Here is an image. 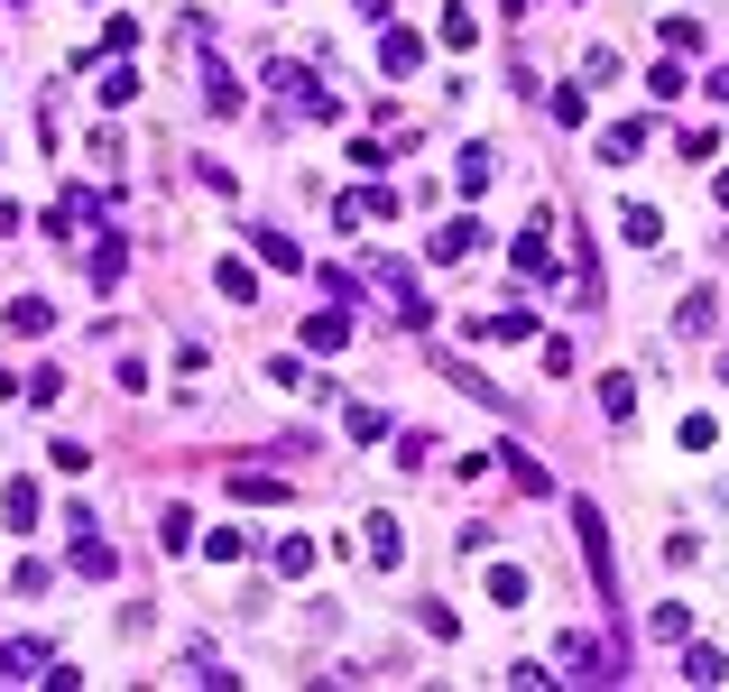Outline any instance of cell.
Segmentation results:
<instances>
[{
    "mask_svg": "<svg viewBox=\"0 0 729 692\" xmlns=\"http://www.w3.org/2000/svg\"><path fill=\"white\" fill-rule=\"evenodd\" d=\"M674 434H684V453H711V444H720V425H711V416H684Z\"/></svg>",
    "mask_w": 729,
    "mask_h": 692,
    "instance_id": "obj_36",
    "label": "cell"
},
{
    "mask_svg": "<svg viewBox=\"0 0 729 692\" xmlns=\"http://www.w3.org/2000/svg\"><path fill=\"white\" fill-rule=\"evenodd\" d=\"M701 93H711V102H729V65H711V74H701Z\"/></svg>",
    "mask_w": 729,
    "mask_h": 692,
    "instance_id": "obj_37",
    "label": "cell"
},
{
    "mask_svg": "<svg viewBox=\"0 0 729 692\" xmlns=\"http://www.w3.org/2000/svg\"><path fill=\"white\" fill-rule=\"evenodd\" d=\"M646 84H656V102H674V93H684V56H656V74H646Z\"/></svg>",
    "mask_w": 729,
    "mask_h": 692,
    "instance_id": "obj_35",
    "label": "cell"
},
{
    "mask_svg": "<svg viewBox=\"0 0 729 692\" xmlns=\"http://www.w3.org/2000/svg\"><path fill=\"white\" fill-rule=\"evenodd\" d=\"M46 637H0V683H29V674H46Z\"/></svg>",
    "mask_w": 729,
    "mask_h": 692,
    "instance_id": "obj_4",
    "label": "cell"
},
{
    "mask_svg": "<svg viewBox=\"0 0 729 692\" xmlns=\"http://www.w3.org/2000/svg\"><path fill=\"white\" fill-rule=\"evenodd\" d=\"M646 637H665V647H674V637H693V609H684V600H656V619H646Z\"/></svg>",
    "mask_w": 729,
    "mask_h": 692,
    "instance_id": "obj_23",
    "label": "cell"
},
{
    "mask_svg": "<svg viewBox=\"0 0 729 692\" xmlns=\"http://www.w3.org/2000/svg\"><path fill=\"white\" fill-rule=\"evenodd\" d=\"M102 213H112V185H65L56 203H46V231H56V241H74V231H93Z\"/></svg>",
    "mask_w": 729,
    "mask_h": 692,
    "instance_id": "obj_2",
    "label": "cell"
},
{
    "mask_svg": "<svg viewBox=\"0 0 729 692\" xmlns=\"http://www.w3.org/2000/svg\"><path fill=\"white\" fill-rule=\"evenodd\" d=\"M628 406H637V379H619V370H610V379H601V416H610V425H628Z\"/></svg>",
    "mask_w": 729,
    "mask_h": 692,
    "instance_id": "obj_22",
    "label": "cell"
},
{
    "mask_svg": "<svg viewBox=\"0 0 729 692\" xmlns=\"http://www.w3.org/2000/svg\"><path fill=\"white\" fill-rule=\"evenodd\" d=\"M572 526H582V554H591V582H601V600H610L619 582H610V526H601V508L582 499V508H572Z\"/></svg>",
    "mask_w": 729,
    "mask_h": 692,
    "instance_id": "obj_3",
    "label": "cell"
},
{
    "mask_svg": "<svg viewBox=\"0 0 729 692\" xmlns=\"http://www.w3.org/2000/svg\"><path fill=\"white\" fill-rule=\"evenodd\" d=\"M637 148H646V120H619V130H601V158H610V167H628Z\"/></svg>",
    "mask_w": 729,
    "mask_h": 692,
    "instance_id": "obj_17",
    "label": "cell"
},
{
    "mask_svg": "<svg viewBox=\"0 0 729 692\" xmlns=\"http://www.w3.org/2000/svg\"><path fill=\"white\" fill-rule=\"evenodd\" d=\"M379 65L388 74H415V65H425V38H415V29H379Z\"/></svg>",
    "mask_w": 729,
    "mask_h": 692,
    "instance_id": "obj_7",
    "label": "cell"
},
{
    "mask_svg": "<svg viewBox=\"0 0 729 692\" xmlns=\"http://www.w3.org/2000/svg\"><path fill=\"white\" fill-rule=\"evenodd\" d=\"M508 277H554V259H545V222H527L508 241Z\"/></svg>",
    "mask_w": 729,
    "mask_h": 692,
    "instance_id": "obj_6",
    "label": "cell"
},
{
    "mask_svg": "<svg viewBox=\"0 0 729 692\" xmlns=\"http://www.w3.org/2000/svg\"><path fill=\"white\" fill-rule=\"evenodd\" d=\"M480 342H499V351H517V342H536V323H527V305H517V315H489V323H480Z\"/></svg>",
    "mask_w": 729,
    "mask_h": 692,
    "instance_id": "obj_13",
    "label": "cell"
},
{
    "mask_svg": "<svg viewBox=\"0 0 729 692\" xmlns=\"http://www.w3.org/2000/svg\"><path fill=\"white\" fill-rule=\"evenodd\" d=\"M84 277H93L102 296H112L120 277H129V241H93V259H84Z\"/></svg>",
    "mask_w": 729,
    "mask_h": 692,
    "instance_id": "obj_8",
    "label": "cell"
},
{
    "mask_svg": "<svg viewBox=\"0 0 729 692\" xmlns=\"http://www.w3.org/2000/svg\"><path fill=\"white\" fill-rule=\"evenodd\" d=\"M563 674H591V683H610L619 664H610V647H591V637H563Z\"/></svg>",
    "mask_w": 729,
    "mask_h": 692,
    "instance_id": "obj_9",
    "label": "cell"
},
{
    "mask_svg": "<svg viewBox=\"0 0 729 692\" xmlns=\"http://www.w3.org/2000/svg\"><path fill=\"white\" fill-rule=\"evenodd\" d=\"M176 674H186V683H231V664H222V656H213V647H194V656H186V664H176Z\"/></svg>",
    "mask_w": 729,
    "mask_h": 692,
    "instance_id": "obj_27",
    "label": "cell"
},
{
    "mask_svg": "<svg viewBox=\"0 0 729 692\" xmlns=\"http://www.w3.org/2000/svg\"><path fill=\"white\" fill-rule=\"evenodd\" d=\"M231 499H258V508H268V499H286V480H277V471H231Z\"/></svg>",
    "mask_w": 729,
    "mask_h": 692,
    "instance_id": "obj_20",
    "label": "cell"
},
{
    "mask_svg": "<svg viewBox=\"0 0 729 692\" xmlns=\"http://www.w3.org/2000/svg\"><path fill=\"white\" fill-rule=\"evenodd\" d=\"M628 241H665V213H656V203H628Z\"/></svg>",
    "mask_w": 729,
    "mask_h": 692,
    "instance_id": "obj_33",
    "label": "cell"
},
{
    "mask_svg": "<svg viewBox=\"0 0 729 692\" xmlns=\"http://www.w3.org/2000/svg\"><path fill=\"white\" fill-rule=\"evenodd\" d=\"M527 592H536V582L517 573V563H489V600H499V609H517V600H527Z\"/></svg>",
    "mask_w": 729,
    "mask_h": 692,
    "instance_id": "obj_18",
    "label": "cell"
},
{
    "mask_svg": "<svg viewBox=\"0 0 729 692\" xmlns=\"http://www.w3.org/2000/svg\"><path fill=\"white\" fill-rule=\"evenodd\" d=\"M102 102H112V111H129V102H139V65H112V74H102Z\"/></svg>",
    "mask_w": 729,
    "mask_h": 692,
    "instance_id": "obj_25",
    "label": "cell"
},
{
    "mask_svg": "<svg viewBox=\"0 0 729 692\" xmlns=\"http://www.w3.org/2000/svg\"><path fill=\"white\" fill-rule=\"evenodd\" d=\"M305 351H351V323L342 315H315V323H305Z\"/></svg>",
    "mask_w": 729,
    "mask_h": 692,
    "instance_id": "obj_21",
    "label": "cell"
},
{
    "mask_svg": "<svg viewBox=\"0 0 729 692\" xmlns=\"http://www.w3.org/2000/svg\"><path fill=\"white\" fill-rule=\"evenodd\" d=\"M684 674H693V683H720V674H729V656H720V647H693V656H684Z\"/></svg>",
    "mask_w": 729,
    "mask_h": 692,
    "instance_id": "obj_31",
    "label": "cell"
},
{
    "mask_svg": "<svg viewBox=\"0 0 729 692\" xmlns=\"http://www.w3.org/2000/svg\"><path fill=\"white\" fill-rule=\"evenodd\" d=\"M360 554H370V563H398V518H360Z\"/></svg>",
    "mask_w": 729,
    "mask_h": 692,
    "instance_id": "obj_15",
    "label": "cell"
},
{
    "mask_svg": "<svg viewBox=\"0 0 729 692\" xmlns=\"http://www.w3.org/2000/svg\"><path fill=\"white\" fill-rule=\"evenodd\" d=\"M74 573H84V582H112V573H120V554H112V545H93V526H84V545H74Z\"/></svg>",
    "mask_w": 729,
    "mask_h": 692,
    "instance_id": "obj_16",
    "label": "cell"
},
{
    "mask_svg": "<svg viewBox=\"0 0 729 692\" xmlns=\"http://www.w3.org/2000/svg\"><path fill=\"white\" fill-rule=\"evenodd\" d=\"M268 563H277V582H305V573H315V563H324V554H315V545H305V535H286V545H277Z\"/></svg>",
    "mask_w": 729,
    "mask_h": 692,
    "instance_id": "obj_14",
    "label": "cell"
},
{
    "mask_svg": "<svg viewBox=\"0 0 729 692\" xmlns=\"http://www.w3.org/2000/svg\"><path fill=\"white\" fill-rule=\"evenodd\" d=\"M213 277H222V296H231V305H250V296H258V277H250V268H241V259H222V268H213Z\"/></svg>",
    "mask_w": 729,
    "mask_h": 692,
    "instance_id": "obj_30",
    "label": "cell"
},
{
    "mask_svg": "<svg viewBox=\"0 0 729 692\" xmlns=\"http://www.w3.org/2000/svg\"><path fill=\"white\" fill-rule=\"evenodd\" d=\"M499 461H508V480H517V499H545V490H554V480H545V461H536V453H517V444H508Z\"/></svg>",
    "mask_w": 729,
    "mask_h": 692,
    "instance_id": "obj_12",
    "label": "cell"
},
{
    "mask_svg": "<svg viewBox=\"0 0 729 692\" xmlns=\"http://www.w3.org/2000/svg\"><path fill=\"white\" fill-rule=\"evenodd\" d=\"M472 249H480V222H434L425 259H434V268H453V259H472Z\"/></svg>",
    "mask_w": 729,
    "mask_h": 692,
    "instance_id": "obj_5",
    "label": "cell"
},
{
    "mask_svg": "<svg viewBox=\"0 0 729 692\" xmlns=\"http://www.w3.org/2000/svg\"><path fill=\"white\" fill-rule=\"evenodd\" d=\"M711 194H720V203H729V167H720V185H711Z\"/></svg>",
    "mask_w": 729,
    "mask_h": 692,
    "instance_id": "obj_38",
    "label": "cell"
},
{
    "mask_svg": "<svg viewBox=\"0 0 729 692\" xmlns=\"http://www.w3.org/2000/svg\"><path fill=\"white\" fill-rule=\"evenodd\" d=\"M453 185H462V194H480V185H489V148H462V167H453Z\"/></svg>",
    "mask_w": 729,
    "mask_h": 692,
    "instance_id": "obj_29",
    "label": "cell"
},
{
    "mask_svg": "<svg viewBox=\"0 0 729 692\" xmlns=\"http://www.w3.org/2000/svg\"><path fill=\"white\" fill-rule=\"evenodd\" d=\"M258 74H268V93L286 102V111H305V120H342V102L324 93V74H315V65H296V56H268Z\"/></svg>",
    "mask_w": 729,
    "mask_h": 692,
    "instance_id": "obj_1",
    "label": "cell"
},
{
    "mask_svg": "<svg viewBox=\"0 0 729 692\" xmlns=\"http://www.w3.org/2000/svg\"><path fill=\"white\" fill-rule=\"evenodd\" d=\"M258 259H268V268H305V249L286 241V231H258Z\"/></svg>",
    "mask_w": 729,
    "mask_h": 692,
    "instance_id": "obj_28",
    "label": "cell"
},
{
    "mask_svg": "<svg viewBox=\"0 0 729 692\" xmlns=\"http://www.w3.org/2000/svg\"><path fill=\"white\" fill-rule=\"evenodd\" d=\"M342 416H351V444H388V406L360 397V406H342Z\"/></svg>",
    "mask_w": 729,
    "mask_h": 692,
    "instance_id": "obj_19",
    "label": "cell"
},
{
    "mask_svg": "<svg viewBox=\"0 0 729 692\" xmlns=\"http://www.w3.org/2000/svg\"><path fill=\"white\" fill-rule=\"evenodd\" d=\"M203 102H213V120H241V74L203 65Z\"/></svg>",
    "mask_w": 729,
    "mask_h": 692,
    "instance_id": "obj_11",
    "label": "cell"
},
{
    "mask_svg": "<svg viewBox=\"0 0 729 692\" xmlns=\"http://www.w3.org/2000/svg\"><path fill=\"white\" fill-rule=\"evenodd\" d=\"M0 518H10V526H38V490H29V480H10V490H0Z\"/></svg>",
    "mask_w": 729,
    "mask_h": 692,
    "instance_id": "obj_24",
    "label": "cell"
},
{
    "mask_svg": "<svg viewBox=\"0 0 729 692\" xmlns=\"http://www.w3.org/2000/svg\"><path fill=\"white\" fill-rule=\"evenodd\" d=\"M46 323H56V305H46V296H19V305H10V332H46Z\"/></svg>",
    "mask_w": 729,
    "mask_h": 692,
    "instance_id": "obj_26",
    "label": "cell"
},
{
    "mask_svg": "<svg viewBox=\"0 0 729 692\" xmlns=\"http://www.w3.org/2000/svg\"><path fill=\"white\" fill-rule=\"evenodd\" d=\"M720 379H729V351H720Z\"/></svg>",
    "mask_w": 729,
    "mask_h": 692,
    "instance_id": "obj_39",
    "label": "cell"
},
{
    "mask_svg": "<svg viewBox=\"0 0 729 692\" xmlns=\"http://www.w3.org/2000/svg\"><path fill=\"white\" fill-rule=\"evenodd\" d=\"M711 315H720V296H711V287H693L684 305H674V332H684V342H701V332H711Z\"/></svg>",
    "mask_w": 729,
    "mask_h": 692,
    "instance_id": "obj_10",
    "label": "cell"
},
{
    "mask_svg": "<svg viewBox=\"0 0 729 692\" xmlns=\"http://www.w3.org/2000/svg\"><path fill=\"white\" fill-rule=\"evenodd\" d=\"M415 619H425V637H444V647H453V637H462V619H453L444 600H425V609H415Z\"/></svg>",
    "mask_w": 729,
    "mask_h": 692,
    "instance_id": "obj_34",
    "label": "cell"
},
{
    "mask_svg": "<svg viewBox=\"0 0 729 692\" xmlns=\"http://www.w3.org/2000/svg\"><path fill=\"white\" fill-rule=\"evenodd\" d=\"M701 46V19H665V56H693Z\"/></svg>",
    "mask_w": 729,
    "mask_h": 692,
    "instance_id": "obj_32",
    "label": "cell"
}]
</instances>
